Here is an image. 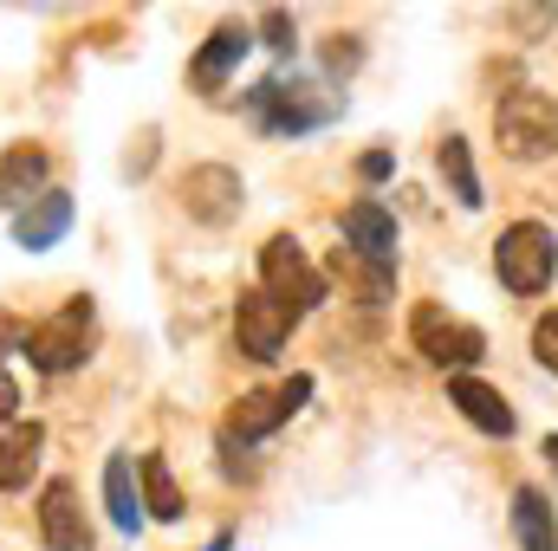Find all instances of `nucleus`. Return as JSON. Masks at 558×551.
Masks as SVG:
<instances>
[{"label":"nucleus","mask_w":558,"mask_h":551,"mask_svg":"<svg viewBox=\"0 0 558 551\" xmlns=\"http://www.w3.org/2000/svg\"><path fill=\"white\" fill-rule=\"evenodd\" d=\"M494 143L513 162H546L558 156V98L539 85H520L494 105Z\"/></svg>","instance_id":"nucleus-1"},{"label":"nucleus","mask_w":558,"mask_h":551,"mask_svg":"<svg viewBox=\"0 0 558 551\" xmlns=\"http://www.w3.org/2000/svg\"><path fill=\"white\" fill-rule=\"evenodd\" d=\"M92 338H98V311H92V298L78 292V298H65L52 318H39V325L20 338V351H26L33 370L65 377V370H78V364L92 357Z\"/></svg>","instance_id":"nucleus-2"},{"label":"nucleus","mask_w":558,"mask_h":551,"mask_svg":"<svg viewBox=\"0 0 558 551\" xmlns=\"http://www.w3.org/2000/svg\"><path fill=\"white\" fill-rule=\"evenodd\" d=\"M494 273L507 292H520V298H533V292H546L558 273V241L546 221H513L500 241H494Z\"/></svg>","instance_id":"nucleus-3"},{"label":"nucleus","mask_w":558,"mask_h":551,"mask_svg":"<svg viewBox=\"0 0 558 551\" xmlns=\"http://www.w3.org/2000/svg\"><path fill=\"white\" fill-rule=\"evenodd\" d=\"M260 292L299 325V318L325 298V273L305 260V247H299L292 234H274V241L260 247Z\"/></svg>","instance_id":"nucleus-4"},{"label":"nucleus","mask_w":558,"mask_h":551,"mask_svg":"<svg viewBox=\"0 0 558 551\" xmlns=\"http://www.w3.org/2000/svg\"><path fill=\"white\" fill-rule=\"evenodd\" d=\"M410 344H416L428 364L454 370V377H468V370L487 357V338H481L468 318L441 311V305H416V311H410Z\"/></svg>","instance_id":"nucleus-5"},{"label":"nucleus","mask_w":558,"mask_h":551,"mask_svg":"<svg viewBox=\"0 0 558 551\" xmlns=\"http://www.w3.org/2000/svg\"><path fill=\"white\" fill-rule=\"evenodd\" d=\"M305 396H312V377H286L279 390H247L234 415H228V428H221V441L234 448V441H260V434H274L279 421H292V415L305 409Z\"/></svg>","instance_id":"nucleus-6"},{"label":"nucleus","mask_w":558,"mask_h":551,"mask_svg":"<svg viewBox=\"0 0 558 551\" xmlns=\"http://www.w3.org/2000/svg\"><path fill=\"white\" fill-rule=\"evenodd\" d=\"M254 111H260V124L267 131H318V124H331L338 118V98L325 91V98H312V85H286V78H267L260 91H254Z\"/></svg>","instance_id":"nucleus-7"},{"label":"nucleus","mask_w":558,"mask_h":551,"mask_svg":"<svg viewBox=\"0 0 558 551\" xmlns=\"http://www.w3.org/2000/svg\"><path fill=\"white\" fill-rule=\"evenodd\" d=\"M241 175L228 169V162H195L189 175H182V208L202 221V228H228L234 215H241Z\"/></svg>","instance_id":"nucleus-8"},{"label":"nucleus","mask_w":558,"mask_h":551,"mask_svg":"<svg viewBox=\"0 0 558 551\" xmlns=\"http://www.w3.org/2000/svg\"><path fill=\"white\" fill-rule=\"evenodd\" d=\"M286 338H292V318L279 311L260 285L234 298V344H241L254 364H274L279 351H286Z\"/></svg>","instance_id":"nucleus-9"},{"label":"nucleus","mask_w":558,"mask_h":551,"mask_svg":"<svg viewBox=\"0 0 558 551\" xmlns=\"http://www.w3.org/2000/svg\"><path fill=\"white\" fill-rule=\"evenodd\" d=\"M344 241L371 273H397V221L377 201H351L344 208Z\"/></svg>","instance_id":"nucleus-10"},{"label":"nucleus","mask_w":558,"mask_h":551,"mask_svg":"<svg viewBox=\"0 0 558 551\" xmlns=\"http://www.w3.org/2000/svg\"><path fill=\"white\" fill-rule=\"evenodd\" d=\"M39 539L52 551H92V526H85V506H78L72 480H52L39 493Z\"/></svg>","instance_id":"nucleus-11"},{"label":"nucleus","mask_w":558,"mask_h":551,"mask_svg":"<svg viewBox=\"0 0 558 551\" xmlns=\"http://www.w3.org/2000/svg\"><path fill=\"white\" fill-rule=\"evenodd\" d=\"M247 46H254V33L241 26V20H221L215 33H208V46L195 52V65H189V78L202 85V91H221L228 85V72L247 59Z\"/></svg>","instance_id":"nucleus-12"},{"label":"nucleus","mask_w":558,"mask_h":551,"mask_svg":"<svg viewBox=\"0 0 558 551\" xmlns=\"http://www.w3.org/2000/svg\"><path fill=\"white\" fill-rule=\"evenodd\" d=\"M65 228H72V195H59V188L33 195V201L13 215V241H20V247H33V254H46Z\"/></svg>","instance_id":"nucleus-13"},{"label":"nucleus","mask_w":558,"mask_h":551,"mask_svg":"<svg viewBox=\"0 0 558 551\" xmlns=\"http://www.w3.org/2000/svg\"><path fill=\"white\" fill-rule=\"evenodd\" d=\"M39 448H46V428L39 421H7L0 428V493H20L33 480Z\"/></svg>","instance_id":"nucleus-14"},{"label":"nucleus","mask_w":558,"mask_h":551,"mask_svg":"<svg viewBox=\"0 0 558 551\" xmlns=\"http://www.w3.org/2000/svg\"><path fill=\"white\" fill-rule=\"evenodd\" d=\"M448 403L468 415L481 434H500V441L513 434V409H507V403H500V390H487L481 377H448Z\"/></svg>","instance_id":"nucleus-15"},{"label":"nucleus","mask_w":558,"mask_h":551,"mask_svg":"<svg viewBox=\"0 0 558 551\" xmlns=\"http://www.w3.org/2000/svg\"><path fill=\"white\" fill-rule=\"evenodd\" d=\"M33 195H46V149L39 143H13L0 156V201L7 208H26Z\"/></svg>","instance_id":"nucleus-16"},{"label":"nucleus","mask_w":558,"mask_h":551,"mask_svg":"<svg viewBox=\"0 0 558 551\" xmlns=\"http://www.w3.org/2000/svg\"><path fill=\"white\" fill-rule=\"evenodd\" d=\"M513 539H520V551H558V519L546 493H533V487L513 493Z\"/></svg>","instance_id":"nucleus-17"},{"label":"nucleus","mask_w":558,"mask_h":551,"mask_svg":"<svg viewBox=\"0 0 558 551\" xmlns=\"http://www.w3.org/2000/svg\"><path fill=\"white\" fill-rule=\"evenodd\" d=\"M137 480H143L149 519H182V493H175V474H169L162 454H137Z\"/></svg>","instance_id":"nucleus-18"},{"label":"nucleus","mask_w":558,"mask_h":551,"mask_svg":"<svg viewBox=\"0 0 558 551\" xmlns=\"http://www.w3.org/2000/svg\"><path fill=\"white\" fill-rule=\"evenodd\" d=\"M105 506H111L118 532H137L143 526V500H137V487H131V454H111L105 461Z\"/></svg>","instance_id":"nucleus-19"},{"label":"nucleus","mask_w":558,"mask_h":551,"mask_svg":"<svg viewBox=\"0 0 558 551\" xmlns=\"http://www.w3.org/2000/svg\"><path fill=\"white\" fill-rule=\"evenodd\" d=\"M435 162H441V175H448V188H454V201L461 208H481L487 195H481V175H474V156H468V143L448 137L441 149H435Z\"/></svg>","instance_id":"nucleus-20"},{"label":"nucleus","mask_w":558,"mask_h":551,"mask_svg":"<svg viewBox=\"0 0 558 551\" xmlns=\"http://www.w3.org/2000/svg\"><path fill=\"white\" fill-rule=\"evenodd\" d=\"M533 357H539V364L558 377V311H546V318L533 325Z\"/></svg>","instance_id":"nucleus-21"},{"label":"nucleus","mask_w":558,"mask_h":551,"mask_svg":"<svg viewBox=\"0 0 558 551\" xmlns=\"http://www.w3.org/2000/svg\"><path fill=\"white\" fill-rule=\"evenodd\" d=\"M520 33H546V26H558V7H520V13H507Z\"/></svg>","instance_id":"nucleus-22"},{"label":"nucleus","mask_w":558,"mask_h":551,"mask_svg":"<svg viewBox=\"0 0 558 551\" xmlns=\"http://www.w3.org/2000/svg\"><path fill=\"white\" fill-rule=\"evenodd\" d=\"M260 26H267V46H279V52H292V20H286L279 7H267V13H260Z\"/></svg>","instance_id":"nucleus-23"},{"label":"nucleus","mask_w":558,"mask_h":551,"mask_svg":"<svg viewBox=\"0 0 558 551\" xmlns=\"http://www.w3.org/2000/svg\"><path fill=\"white\" fill-rule=\"evenodd\" d=\"M325 65H331V72H344V65H357V46H351V33H338V46L325 52Z\"/></svg>","instance_id":"nucleus-24"},{"label":"nucleus","mask_w":558,"mask_h":551,"mask_svg":"<svg viewBox=\"0 0 558 551\" xmlns=\"http://www.w3.org/2000/svg\"><path fill=\"white\" fill-rule=\"evenodd\" d=\"M357 175H364V182H384V175H390V149H371V156L357 162Z\"/></svg>","instance_id":"nucleus-25"},{"label":"nucleus","mask_w":558,"mask_h":551,"mask_svg":"<svg viewBox=\"0 0 558 551\" xmlns=\"http://www.w3.org/2000/svg\"><path fill=\"white\" fill-rule=\"evenodd\" d=\"M13 409H20V390H13V377H7V370H0V428H7V421H13Z\"/></svg>","instance_id":"nucleus-26"},{"label":"nucleus","mask_w":558,"mask_h":551,"mask_svg":"<svg viewBox=\"0 0 558 551\" xmlns=\"http://www.w3.org/2000/svg\"><path fill=\"white\" fill-rule=\"evenodd\" d=\"M546 461H553V467H558V434H553V441H546Z\"/></svg>","instance_id":"nucleus-27"},{"label":"nucleus","mask_w":558,"mask_h":551,"mask_svg":"<svg viewBox=\"0 0 558 551\" xmlns=\"http://www.w3.org/2000/svg\"><path fill=\"white\" fill-rule=\"evenodd\" d=\"M208 551H228V532H221V539H215V546H208Z\"/></svg>","instance_id":"nucleus-28"}]
</instances>
